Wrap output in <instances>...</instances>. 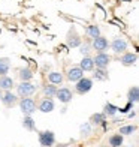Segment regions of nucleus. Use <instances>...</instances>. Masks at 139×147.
Masks as SVG:
<instances>
[{"label": "nucleus", "instance_id": "nucleus-24", "mask_svg": "<svg viewBox=\"0 0 139 147\" xmlns=\"http://www.w3.org/2000/svg\"><path fill=\"white\" fill-rule=\"evenodd\" d=\"M90 125H103L106 122V116L103 114V113H96V114H93L90 117Z\"/></svg>", "mask_w": 139, "mask_h": 147}, {"label": "nucleus", "instance_id": "nucleus-31", "mask_svg": "<svg viewBox=\"0 0 139 147\" xmlns=\"http://www.w3.org/2000/svg\"><path fill=\"white\" fill-rule=\"evenodd\" d=\"M2 95H3V92H2V89H0V99H2Z\"/></svg>", "mask_w": 139, "mask_h": 147}, {"label": "nucleus", "instance_id": "nucleus-30", "mask_svg": "<svg viewBox=\"0 0 139 147\" xmlns=\"http://www.w3.org/2000/svg\"><path fill=\"white\" fill-rule=\"evenodd\" d=\"M132 107H133V104H132V102H127V105H126L124 107V108H118V111H121V113H129L130 111V108H132Z\"/></svg>", "mask_w": 139, "mask_h": 147}, {"label": "nucleus", "instance_id": "nucleus-18", "mask_svg": "<svg viewBox=\"0 0 139 147\" xmlns=\"http://www.w3.org/2000/svg\"><path fill=\"white\" fill-rule=\"evenodd\" d=\"M127 101L132 102V104H136L139 101V89L138 86H132L127 92Z\"/></svg>", "mask_w": 139, "mask_h": 147}, {"label": "nucleus", "instance_id": "nucleus-19", "mask_svg": "<svg viewBox=\"0 0 139 147\" xmlns=\"http://www.w3.org/2000/svg\"><path fill=\"white\" fill-rule=\"evenodd\" d=\"M11 69V60L8 57H0V77H5Z\"/></svg>", "mask_w": 139, "mask_h": 147}, {"label": "nucleus", "instance_id": "nucleus-29", "mask_svg": "<svg viewBox=\"0 0 139 147\" xmlns=\"http://www.w3.org/2000/svg\"><path fill=\"white\" fill-rule=\"evenodd\" d=\"M90 132H91V125L90 123H84L81 126V135H88Z\"/></svg>", "mask_w": 139, "mask_h": 147}, {"label": "nucleus", "instance_id": "nucleus-9", "mask_svg": "<svg viewBox=\"0 0 139 147\" xmlns=\"http://www.w3.org/2000/svg\"><path fill=\"white\" fill-rule=\"evenodd\" d=\"M55 98L63 104H69L72 101V98H74V93H72V90L67 89V87H61V89H57Z\"/></svg>", "mask_w": 139, "mask_h": 147}, {"label": "nucleus", "instance_id": "nucleus-6", "mask_svg": "<svg viewBox=\"0 0 139 147\" xmlns=\"http://www.w3.org/2000/svg\"><path fill=\"white\" fill-rule=\"evenodd\" d=\"M19 108L24 113V116H31L36 111V102L31 98H23L19 101Z\"/></svg>", "mask_w": 139, "mask_h": 147}, {"label": "nucleus", "instance_id": "nucleus-21", "mask_svg": "<svg viewBox=\"0 0 139 147\" xmlns=\"http://www.w3.org/2000/svg\"><path fill=\"white\" fill-rule=\"evenodd\" d=\"M117 113H118V107H115L114 104H111V102H106V104H105V107H103V114H105V116L114 117Z\"/></svg>", "mask_w": 139, "mask_h": 147}, {"label": "nucleus", "instance_id": "nucleus-27", "mask_svg": "<svg viewBox=\"0 0 139 147\" xmlns=\"http://www.w3.org/2000/svg\"><path fill=\"white\" fill-rule=\"evenodd\" d=\"M135 131H136V126L135 125H127V126H121L118 134H121V135L124 137V135H132Z\"/></svg>", "mask_w": 139, "mask_h": 147}, {"label": "nucleus", "instance_id": "nucleus-3", "mask_svg": "<svg viewBox=\"0 0 139 147\" xmlns=\"http://www.w3.org/2000/svg\"><path fill=\"white\" fill-rule=\"evenodd\" d=\"M91 89H93V80L91 78L82 77L81 80H78L75 83V92L78 95H87Z\"/></svg>", "mask_w": 139, "mask_h": 147}, {"label": "nucleus", "instance_id": "nucleus-26", "mask_svg": "<svg viewBox=\"0 0 139 147\" xmlns=\"http://www.w3.org/2000/svg\"><path fill=\"white\" fill-rule=\"evenodd\" d=\"M55 93H57V86H54V84H46V86H43V95H45L46 98H54Z\"/></svg>", "mask_w": 139, "mask_h": 147}, {"label": "nucleus", "instance_id": "nucleus-15", "mask_svg": "<svg viewBox=\"0 0 139 147\" xmlns=\"http://www.w3.org/2000/svg\"><path fill=\"white\" fill-rule=\"evenodd\" d=\"M12 87H15L14 78H11L8 75H5L0 78V89L2 90H12Z\"/></svg>", "mask_w": 139, "mask_h": 147}, {"label": "nucleus", "instance_id": "nucleus-16", "mask_svg": "<svg viewBox=\"0 0 139 147\" xmlns=\"http://www.w3.org/2000/svg\"><path fill=\"white\" fill-rule=\"evenodd\" d=\"M63 80H64L63 74L57 72V71H52V72L48 74V81H49V84L58 86V84H61V83H63Z\"/></svg>", "mask_w": 139, "mask_h": 147}, {"label": "nucleus", "instance_id": "nucleus-11", "mask_svg": "<svg viewBox=\"0 0 139 147\" xmlns=\"http://www.w3.org/2000/svg\"><path fill=\"white\" fill-rule=\"evenodd\" d=\"M0 101L3 102V105L5 107H8V108H12L17 102H18V96L17 95H14L11 90H5V93L2 95V99Z\"/></svg>", "mask_w": 139, "mask_h": 147}, {"label": "nucleus", "instance_id": "nucleus-17", "mask_svg": "<svg viewBox=\"0 0 139 147\" xmlns=\"http://www.w3.org/2000/svg\"><path fill=\"white\" fill-rule=\"evenodd\" d=\"M18 77L21 81H31L33 77H35V74H33V71L30 68H21L18 72Z\"/></svg>", "mask_w": 139, "mask_h": 147}, {"label": "nucleus", "instance_id": "nucleus-2", "mask_svg": "<svg viewBox=\"0 0 139 147\" xmlns=\"http://www.w3.org/2000/svg\"><path fill=\"white\" fill-rule=\"evenodd\" d=\"M66 44H67L69 48H78V47L82 44V38L76 32L75 27H70L69 29L67 35H66Z\"/></svg>", "mask_w": 139, "mask_h": 147}, {"label": "nucleus", "instance_id": "nucleus-13", "mask_svg": "<svg viewBox=\"0 0 139 147\" xmlns=\"http://www.w3.org/2000/svg\"><path fill=\"white\" fill-rule=\"evenodd\" d=\"M54 108H55V104L51 98H45L39 104V111H42V113H51V111H54Z\"/></svg>", "mask_w": 139, "mask_h": 147}, {"label": "nucleus", "instance_id": "nucleus-12", "mask_svg": "<svg viewBox=\"0 0 139 147\" xmlns=\"http://www.w3.org/2000/svg\"><path fill=\"white\" fill-rule=\"evenodd\" d=\"M84 77V71L79 68V66H72L67 71V80L72 83H76L78 80H81Z\"/></svg>", "mask_w": 139, "mask_h": 147}, {"label": "nucleus", "instance_id": "nucleus-8", "mask_svg": "<svg viewBox=\"0 0 139 147\" xmlns=\"http://www.w3.org/2000/svg\"><path fill=\"white\" fill-rule=\"evenodd\" d=\"M91 48L93 50H96L97 53H106V50L109 48V41H108V38H105V36H97L93 39V44H91Z\"/></svg>", "mask_w": 139, "mask_h": 147}, {"label": "nucleus", "instance_id": "nucleus-7", "mask_svg": "<svg viewBox=\"0 0 139 147\" xmlns=\"http://www.w3.org/2000/svg\"><path fill=\"white\" fill-rule=\"evenodd\" d=\"M39 143L42 147H52L55 143V135L52 131H42L39 132Z\"/></svg>", "mask_w": 139, "mask_h": 147}, {"label": "nucleus", "instance_id": "nucleus-4", "mask_svg": "<svg viewBox=\"0 0 139 147\" xmlns=\"http://www.w3.org/2000/svg\"><path fill=\"white\" fill-rule=\"evenodd\" d=\"M109 48L114 51L115 54H123V53L127 51L129 44H127V41H126V39H123V38H115L112 42H109Z\"/></svg>", "mask_w": 139, "mask_h": 147}, {"label": "nucleus", "instance_id": "nucleus-1", "mask_svg": "<svg viewBox=\"0 0 139 147\" xmlns=\"http://www.w3.org/2000/svg\"><path fill=\"white\" fill-rule=\"evenodd\" d=\"M15 87H17V96L19 98H29L33 93H36V86L31 81H21Z\"/></svg>", "mask_w": 139, "mask_h": 147}, {"label": "nucleus", "instance_id": "nucleus-28", "mask_svg": "<svg viewBox=\"0 0 139 147\" xmlns=\"http://www.w3.org/2000/svg\"><path fill=\"white\" fill-rule=\"evenodd\" d=\"M91 50H93V48H91V45H90V44H87V42L79 45V53H81V54H82L84 57H87V56L90 54V51H91Z\"/></svg>", "mask_w": 139, "mask_h": 147}, {"label": "nucleus", "instance_id": "nucleus-20", "mask_svg": "<svg viewBox=\"0 0 139 147\" xmlns=\"http://www.w3.org/2000/svg\"><path fill=\"white\" fill-rule=\"evenodd\" d=\"M93 78L97 80V81H106V80L109 78V72H108V69H99V68H96L94 74H93Z\"/></svg>", "mask_w": 139, "mask_h": 147}, {"label": "nucleus", "instance_id": "nucleus-22", "mask_svg": "<svg viewBox=\"0 0 139 147\" xmlns=\"http://www.w3.org/2000/svg\"><path fill=\"white\" fill-rule=\"evenodd\" d=\"M85 33H87L88 38L94 39L97 36H100V29H99V26H96V24H90V26H87V29H85Z\"/></svg>", "mask_w": 139, "mask_h": 147}, {"label": "nucleus", "instance_id": "nucleus-23", "mask_svg": "<svg viewBox=\"0 0 139 147\" xmlns=\"http://www.w3.org/2000/svg\"><path fill=\"white\" fill-rule=\"evenodd\" d=\"M123 141H124V138L121 134H114V135L109 137V146L111 147H121Z\"/></svg>", "mask_w": 139, "mask_h": 147}, {"label": "nucleus", "instance_id": "nucleus-10", "mask_svg": "<svg viewBox=\"0 0 139 147\" xmlns=\"http://www.w3.org/2000/svg\"><path fill=\"white\" fill-rule=\"evenodd\" d=\"M120 62H121L123 66H126V68H129V66H135L136 62H138V54H136V53L126 51V53H123Z\"/></svg>", "mask_w": 139, "mask_h": 147}, {"label": "nucleus", "instance_id": "nucleus-25", "mask_svg": "<svg viewBox=\"0 0 139 147\" xmlns=\"http://www.w3.org/2000/svg\"><path fill=\"white\" fill-rule=\"evenodd\" d=\"M23 126H24V129H27V131H35L36 125H35V120H33V117H31V116H24V119H23Z\"/></svg>", "mask_w": 139, "mask_h": 147}, {"label": "nucleus", "instance_id": "nucleus-14", "mask_svg": "<svg viewBox=\"0 0 139 147\" xmlns=\"http://www.w3.org/2000/svg\"><path fill=\"white\" fill-rule=\"evenodd\" d=\"M79 68H81L84 72H90V71H94V62L90 56L87 57H82V60L79 62Z\"/></svg>", "mask_w": 139, "mask_h": 147}, {"label": "nucleus", "instance_id": "nucleus-5", "mask_svg": "<svg viewBox=\"0 0 139 147\" xmlns=\"http://www.w3.org/2000/svg\"><path fill=\"white\" fill-rule=\"evenodd\" d=\"M93 62H94V66L99 69H108L111 63V56L108 53H97L94 59H93Z\"/></svg>", "mask_w": 139, "mask_h": 147}]
</instances>
